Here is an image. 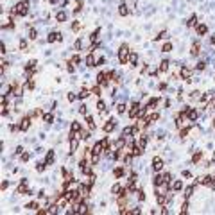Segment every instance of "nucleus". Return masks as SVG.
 <instances>
[{
	"label": "nucleus",
	"mask_w": 215,
	"mask_h": 215,
	"mask_svg": "<svg viewBox=\"0 0 215 215\" xmlns=\"http://www.w3.org/2000/svg\"><path fill=\"white\" fill-rule=\"evenodd\" d=\"M57 22H66V13L65 11H61V13H57Z\"/></svg>",
	"instance_id": "obj_19"
},
{
	"label": "nucleus",
	"mask_w": 215,
	"mask_h": 215,
	"mask_svg": "<svg viewBox=\"0 0 215 215\" xmlns=\"http://www.w3.org/2000/svg\"><path fill=\"white\" fill-rule=\"evenodd\" d=\"M81 138H83V140H88V138H90V133H88V131H81Z\"/></svg>",
	"instance_id": "obj_37"
},
{
	"label": "nucleus",
	"mask_w": 215,
	"mask_h": 215,
	"mask_svg": "<svg viewBox=\"0 0 215 215\" xmlns=\"http://www.w3.org/2000/svg\"><path fill=\"white\" fill-rule=\"evenodd\" d=\"M79 61H81V57H79V56H73V57H72V61H70V63H73V65H77Z\"/></svg>",
	"instance_id": "obj_43"
},
{
	"label": "nucleus",
	"mask_w": 215,
	"mask_h": 215,
	"mask_svg": "<svg viewBox=\"0 0 215 215\" xmlns=\"http://www.w3.org/2000/svg\"><path fill=\"white\" fill-rule=\"evenodd\" d=\"M79 113H81V115H86V106H84V104L79 106Z\"/></svg>",
	"instance_id": "obj_40"
},
{
	"label": "nucleus",
	"mask_w": 215,
	"mask_h": 215,
	"mask_svg": "<svg viewBox=\"0 0 215 215\" xmlns=\"http://www.w3.org/2000/svg\"><path fill=\"white\" fill-rule=\"evenodd\" d=\"M161 50H163V52H170V50H172V45H170V43H165Z\"/></svg>",
	"instance_id": "obj_35"
},
{
	"label": "nucleus",
	"mask_w": 215,
	"mask_h": 215,
	"mask_svg": "<svg viewBox=\"0 0 215 215\" xmlns=\"http://www.w3.org/2000/svg\"><path fill=\"white\" fill-rule=\"evenodd\" d=\"M197 70H204V63H199L197 65Z\"/></svg>",
	"instance_id": "obj_52"
},
{
	"label": "nucleus",
	"mask_w": 215,
	"mask_h": 215,
	"mask_svg": "<svg viewBox=\"0 0 215 215\" xmlns=\"http://www.w3.org/2000/svg\"><path fill=\"white\" fill-rule=\"evenodd\" d=\"M124 145H126V140L124 138H118L117 144H115V149H120V147H124Z\"/></svg>",
	"instance_id": "obj_23"
},
{
	"label": "nucleus",
	"mask_w": 215,
	"mask_h": 215,
	"mask_svg": "<svg viewBox=\"0 0 215 215\" xmlns=\"http://www.w3.org/2000/svg\"><path fill=\"white\" fill-rule=\"evenodd\" d=\"M201 100H203V102H206V100H210V95H208V93H204V95H201Z\"/></svg>",
	"instance_id": "obj_45"
},
{
	"label": "nucleus",
	"mask_w": 215,
	"mask_h": 215,
	"mask_svg": "<svg viewBox=\"0 0 215 215\" xmlns=\"http://www.w3.org/2000/svg\"><path fill=\"white\" fill-rule=\"evenodd\" d=\"M124 136H131V134H134V127H126V129L122 131Z\"/></svg>",
	"instance_id": "obj_18"
},
{
	"label": "nucleus",
	"mask_w": 215,
	"mask_h": 215,
	"mask_svg": "<svg viewBox=\"0 0 215 215\" xmlns=\"http://www.w3.org/2000/svg\"><path fill=\"white\" fill-rule=\"evenodd\" d=\"M88 95H90V91H88V90H81V91H79V99H86Z\"/></svg>",
	"instance_id": "obj_25"
},
{
	"label": "nucleus",
	"mask_w": 215,
	"mask_h": 215,
	"mask_svg": "<svg viewBox=\"0 0 215 215\" xmlns=\"http://www.w3.org/2000/svg\"><path fill=\"white\" fill-rule=\"evenodd\" d=\"M172 188H174V190H176V192H179L181 188H183V183H181V181H174V185H172Z\"/></svg>",
	"instance_id": "obj_22"
},
{
	"label": "nucleus",
	"mask_w": 215,
	"mask_h": 215,
	"mask_svg": "<svg viewBox=\"0 0 215 215\" xmlns=\"http://www.w3.org/2000/svg\"><path fill=\"white\" fill-rule=\"evenodd\" d=\"M213 126H215V120H213Z\"/></svg>",
	"instance_id": "obj_57"
},
{
	"label": "nucleus",
	"mask_w": 215,
	"mask_h": 215,
	"mask_svg": "<svg viewBox=\"0 0 215 215\" xmlns=\"http://www.w3.org/2000/svg\"><path fill=\"white\" fill-rule=\"evenodd\" d=\"M29 38H31V39H36V38H38V32H36L34 29H31V32H29Z\"/></svg>",
	"instance_id": "obj_34"
},
{
	"label": "nucleus",
	"mask_w": 215,
	"mask_h": 215,
	"mask_svg": "<svg viewBox=\"0 0 215 215\" xmlns=\"http://www.w3.org/2000/svg\"><path fill=\"white\" fill-rule=\"evenodd\" d=\"M20 47H22V49H25V47H27V41H23V39H22V41H20Z\"/></svg>",
	"instance_id": "obj_54"
},
{
	"label": "nucleus",
	"mask_w": 215,
	"mask_h": 215,
	"mask_svg": "<svg viewBox=\"0 0 215 215\" xmlns=\"http://www.w3.org/2000/svg\"><path fill=\"white\" fill-rule=\"evenodd\" d=\"M77 131H81V124L79 122H72V134H70V136H75Z\"/></svg>",
	"instance_id": "obj_13"
},
{
	"label": "nucleus",
	"mask_w": 215,
	"mask_h": 215,
	"mask_svg": "<svg viewBox=\"0 0 215 215\" xmlns=\"http://www.w3.org/2000/svg\"><path fill=\"white\" fill-rule=\"evenodd\" d=\"M57 39H59V32H50L49 38H47V41L52 43V41H57Z\"/></svg>",
	"instance_id": "obj_12"
},
{
	"label": "nucleus",
	"mask_w": 215,
	"mask_h": 215,
	"mask_svg": "<svg viewBox=\"0 0 215 215\" xmlns=\"http://www.w3.org/2000/svg\"><path fill=\"white\" fill-rule=\"evenodd\" d=\"M7 186H9V183H7V181H4V183H2V190H5Z\"/></svg>",
	"instance_id": "obj_53"
},
{
	"label": "nucleus",
	"mask_w": 215,
	"mask_h": 215,
	"mask_svg": "<svg viewBox=\"0 0 215 215\" xmlns=\"http://www.w3.org/2000/svg\"><path fill=\"white\" fill-rule=\"evenodd\" d=\"M118 13H120V15H122V16H124V15H127V7H126L124 4H122V5H120V7H118Z\"/></svg>",
	"instance_id": "obj_31"
},
{
	"label": "nucleus",
	"mask_w": 215,
	"mask_h": 215,
	"mask_svg": "<svg viewBox=\"0 0 215 215\" xmlns=\"http://www.w3.org/2000/svg\"><path fill=\"white\" fill-rule=\"evenodd\" d=\"M45 165H47V163H39V165L36 167V170H38V172H43V170H45Z\"/></svg>",
	"instance_id": "obj_39"
},
{
	"label": "nucleus",
	"mask_w": 215,
	"mask_h": 215,
	"mask_svg": "<svg viewBox=\"0 0 215 215\" xmlns=\"http://www.w3.org/2000/svg\"><path fill=\"white\" fill-rule=\"evenodd\" d=\"M152 183L156 185V186H161V185L165 183V178H163V176H156V178L152 179Z\"/></svg>",
	"instance_id": "obj_14"
},
{
	"label": "nucleus",
	"mask_w": 215,
	"mask_h": 215,
	"mask_svg": "<svg viewBox=\"0 0 215 215\" xmlns=\"http://www.w3.org/2000/svg\"><path fill=\"white\" fill-rule=\"evenodd\" d=\"M79 165H81V170H83L84 174H91V167H90V163H88L86 160H83Z\"/></svg>",
	"instance_id": "obj_6"
},
{
	"label": "nucleus",
	"mask_w": 215,
	"mask_h": 215,
	"mask_svg": "<svg viewBox=\"0 0 215 215\" xmlns=\"http://www.w3.org/2000/svg\"><path fill=\"white\" fill-rule=\"evenodd\" d=\"M77 151V136H70V152Z\"/></svg>",
	"instance_id": "obj_9"
},
{
	"label": "nucleus",
	"mask_w": 215,
	"mask_h": 215,
	"mask_svg": "<svg viewBox=\"0 0 215 215\" xmlns=\"http://www.w3.org/2000/svg\"><path fill=\"white\" fill-rule=\"evenodd\" d=\"M206 32H208V25H204V23L197 25V34H199V36H204Z\"/></svg>",
	"instance_id": "obj_10"
},
{
	"label": "nucleus",
	"mask_w": 215,
	"mask_h": 215,
	"mask_svg": "<svg viewBox=\"0 0 215 215\" xmlns=\"http://www.w3.org/2000/svg\"><path fill=\"white\" fill-rule=\"evenodd\" d=\"M212 163H215V154H213V158H212Z\"/></svg>",
	"instance_id": "obj_55"
},
{
	"label": "nucleus",
	"mask_w": 215,
	"mask_h": 215,
	"mask_svg": "<svg viewBox=\"0 0 215 215\" xmlns=\"http://www.w3.org/2000/svg\"><path fill=\"white\" fill-rule=\"evenodd\" d=\"M201 160V152H196L194 154V161H199Z\"/></svg>",
	"instance_id": "obj_47"
},
{
	"label": "nucleus",
	"mask_w": 215,
	"mask_h": 215,
	"mask_svg": "<svg viewBox=\"0 0 215 215\" xmlns=\"http://www.w3.org/2000/svg\"><path fill=\"white\" fill-rule=\"evenodd\" d=\"M179 75L183 77V79H186L188 83L192 81V72H190V68H186V66H181V68H179Z\"/></svg>",
	"instance_id": "obj_3"
},
{
	"label": "nucleus",
	"mask_w": 215,
	"mask_h": 215,
	"mask_svg": "<svg viewBox=\"0 0 215 215\" xmlns=\"http://www.w3.org/2000/svg\"><path fill=\"white\" fill-rule=\"evenodd\" d=\"M117 111H118V113H124V111H126V104H124V102L117 104Z\"/></svg>",
	"instance_id": "obj_28"
},
{
	"label": "nucleus",
	"mask_w": 215,
	"mask_h": 215,
	"mask_svg": "<svg viewBox=\"0 0 215 215\" xmlns=\"http://www.w3.org/2000/svg\"><path fill=\"white\" fill-rule=\"evenodd\" d=\"M99 91H100V88H99V86H95V88H93V90H91V93H95V95H100V93H99Z\"/></svg>",
	"instance_id": "obj_48"
},
{
	"label": "nucleus",
	"mask_w": 215,
	"mask_h": 215,
	"mask_svg": "<svg viewBox=\"0 0 215 215\" xmlns=\"http://www.w3.org/2000/svg\"><path fill=\"white\" fill-rule=\"evenodd\" d=\"M138 199H140V201H144V199H145V196H144V192H142V190H138Z\"/></svg>",
	"instance_id": "obj_46"
},
{
	"label": "nucleus",
	"mask_w": 215,
	"mask_h": 215,
	"mask_svg": "<svg viewBox=\"0 0 215 215\" xmlns=\"http://www.w3.org/2000/svg\"><path fill=\"white\" fill-rule=\"evenodd\" d=\"M186 25H188V27H194V25H197V16H196V15H192L190 18H188Z\"/></svg>",
	"instance_id": "obj_15"
},
{
	"label": "nucleus",
	"mask_w": 215,
	"mask_h": 215,
	"mask_svg": "<svg viewBox=\"0 0 215 215\" xmlns=\"http://www.w3.org/2000/svg\"><path fill=\"white\" fill-rule=\"evenodd\" d=\"M115 127H117V120H115V118H111L110 122H106V124H104V131H106V133H111L113 129H115Z\"/></svg>",
	"instance_id": "obj_5"
},
{
	"label": "nucleus",
	"mask_w": 215,
	"mask_h": 215,
	"mask_svg": "<svg viewBox=\"0 0 215 215\" xmlns=\"http://www.w3.org/2000/svg\"><path fill=\"white\" fill-rule=\"evenodd\" d=\"M212 43H215V36H212Z\"/></svg>",
	"instance_id": "obj_56"
},
{
	"label": "nucleus",
	"mask_w": 215,
	"mask_h": 215,
	"mask_svg": "<svg viewBox=\"0 0 215 215\" xmlns=\"http://www.w3.org/2000/svg\"><path fill=\"white\" fill-rule=\"evenodd\" d=\"M52 161H54V152L50 151L49 154H47V160H45V163H52Z\"/></svg>",
	"instance_id": "obj_26"
},
{
	"label": "nucleus",
	"mask_w": 215,
	"mask_h": 215,
	"mask_svg": "<svg viewBox=\"0 0 215 215\" xmlns=\"http://www.w3.org/2000/svg\"><path fill=\"white\" fill-rule=\"evenodd\" d=\"M186 115H188V118H190L192 122H196V118H197V111H196V110H190V108H188Z\"/></svg>",
	"instance_id": "obj_11"
},
{
	"label": "nucleus",
	"mask_w": 215,
	"mask_h": 215,
	"mask_svg": "<svg viewBox=\"0 0 215 215\" xmlns=\"http://www.w3.org/2000/svg\"><path fill=\"white\" fill-rule=\"evenodd\" d=\"M25 208H29V210H38L39 206H38V203H29V204H27Z\"/></svg>",
	"instance_id": "obj_32"
},
{
	"label": "nucleus",
	"mask_w": 215,
	"mask_h": 215,
	"mask_svg": "<svg viewBox=\"0 0 215 215\" xmlns=\"http://www.w3.org/2000/svg\"><path fill=\"white\" fill-rule=\"evenodd\" d=\"M156 104H158V99H151L149 102H147V110H152V108L156 106Z\"/></svg>",
	"instance_id": "obj_21"
},
{
	"label": "nucleus",
	"mask_w": 215,
	"mask_h": 215,
	"mask_svg": "<svg viewBox=\"0 0 215 215\" xmlns=\"http://www.w3.org/2000/svg\"><path fill=\"white\" fill-rule=\"evenodd\" d=\"M192 192H194V186H188V188H186V190H185V197L188 199V197H190V196H192Z\"/></svg>",
	"instance_id": "obj_30"
},
{
	"label": "nucleus",
	"mask_w": 215,
	"mask_h": 215,
	"mask_svg": "<svg viewBox=\"0 0 215 215\" xmlns=\"http://www.w3.org/2000/svg\"><path fill=\"white\" fill-rule=\"evenodd\" d=\"M167 68H169V61H163V63L160 65V72H165Z\"/></svg>",
	"instance_id": "obj_29"
},
{
	"label": "nucleus",
	"mask_w": 215,
	"mask_h": 215,
	"mask_svg": "<svg viewBox=\"0 0 215 215\" xmlns=\"http://www.w3.org/2000/svg\"><path fill=\"white\" fill-rule=\"evenodd\" d=\"M86 208H88V206H86V204H81V206L77 208L75 212H77V213H86V212H88V210H86Z\"/></svg>",
	"instance_id": "obj_27"
},
{
	"label": "nucleus",
	"mask_w": 215,
	"mask_h": 215,
	"mask_svg": "<svg viewBox=\"0 0 215 215\" xmlns=\"http://www.w3.org/2000/svg\"><path fill=\"white\" fill-rule=\"evenodd\" d=\"M118 59H120V63H126L127 59H129V49H127V45H122V47H120V50H118Z\"/></svg>",
	"instance_id": "obj_2"
},
{
	"label": "nucleus",
	"mask_w": 215,
	"mask_h": 215,
	"mask_svg": "<svg viewBox=\"0 0 215 215\" xmlns=\"http://www.w3.org/2000/svg\"><path fill=\"white\" fill-rule=\"evenodd\" d=\"M160 118V115H158V113H152V115H151V118L149 120H158Z\"/></svg>",
	"instance_id": "obj_49"
},
{
	"label": "nucleus",
	"mask_w": 215,
	"mask_h": 215,
	"mask_svg": "<svg viewBox=\"0 0 215 215\" xmlns=\"http://www.w3.org/2000/svg\"><path fill=\"white\" fill-rule=\"evenodd\" d=\"M97 108H99V111H106V108H104V102L100 100V102L97 104Z\"/></svg>",
	"instance_id": "obj_42"
},
{
	"label": "nucleus",
	"mask_w": 215,
	"mask_h": 215,
	"mask_svg": "<svg viewBox=\"0 0 215 215\" xmlns=\"http://www.w3.org/2000/svg\"><path fill=\"white\" fill-rule=\"evenodd\" d=\"M102 149H106V147H104V144H102V142H97L95 145H93L91 152H95V154H100V152H102Z\"/></svg>",
	"instance_id": "obj_8"
},
{
	"label": "nucleus",
	"mask_w": 215,
	"mask_h": 215,
	"mask_svg": "<svg viewBox=\"0 0 215 215\" xmlns=\"http://www.w3.org/2000/svg\"><path fill=\"white\" fill-rule=\"evenodd\" d=\"M190 97H192V99H197V97H199V91H192Z\"/></svg>",
	"instance_id": "obj_50"
},
{
	"label": "nucleus",
	"mask_w": 215,
	"mask_h": 215,
	"mask_svg": "<svg viewBox=\"0 0 215 215\" xmlns=\"http://www.w3.org/2000/svg\"><path fill=\"white\" fill-rule=\"evenodd\" d=\"M190 54H192V56H197V54H199V45H197V43H196V45H192Z\"/></svg>",
	"instance_id": "obj_24"
},
{
	"label": "nucleus",
	"mask_w": 215,
	"mask_h": 215,
	"mask_svg": "<svg viewBox=\"0 0 215 215\" xmlns=\"http://www.w3.org/2000/svg\"><path fill=\"white\" fill-rule=\"evenodd\" d=\"M152 169L156 170V172H160L161 169H163V160H161L160 156H156V158L152 160Z\"/></svg>",
	"instance_id": "obj_4"
},
{
	"label": "nucleus",
	"mask_w": 215,
	"mask_h": 215,
	"mask_svg": "<svg viewBox=\"0 0 215 215\" xmlns=\"http://www.w3.org/2000/svg\"><path fill=\"white\" fill-rule=\"evenodd\" d=\"M165 38H167V32L163 31V32H160V34H158L156 38H154V39H156V41H158V39H165Z\"/></svg>",
	"instance_id": "obj_36"
},
{
	"label": "nucleus",
	"mask_w": 215,
	"mask_h": 215,
	"mask_svg": "<svg viewBox=\"0 0 215 215\" xmlns=\"http://www.w3.org/2000/svg\"><path fill=\"white\" fill-rule=\"evenodd\" d=\"M129 63H131L133 66H136V63H138V56H136L134 52H131V54H129Z\"/></svg>",
	"instance_id": "obj_16"
},
{
	"label": "nucleus",
	"mask_w": 215,
	"mask_h": 215,
	"mask_svg": "<svg viewBox=\"0 0 215 215\" xmlns=\"http://www.w3.org/2000/svg\"><path fill=\"white\" fill-rule=\"evenodd\" d=\"M43 120H45L47 124H52V122H54V117H52V115H45V117H43Z\"/></svg>",
	"instance_id": "obj_33"
},
{
	"label": "nucleus",
	"mask_w": 215,
	"mask_h": 215,
	"mask_svg": "<svg viewBox=\"0 0 215 215\" xmlns=\"http://www.w3.org/2000/svg\"><path fill=\"white\" fill-rule=\"evenodd\" d=\"M27 7H29V2H27V0H20L13 9H15V13L18 16H23V15H27Z\"/></svg>",
	"instance_id": "obj_1"
},
{
	"label": "nucleus",
	"mask_w": 215,
	"mask_h": 215,
	"mask_svg": "<svg viewBox=\"0 0 215 215\" xmlns=\"http://www.w3.org/2000/svg\"><path fill=\"white\" fill-rule=\"evenodd\" d=\"M113 174H115V178H122L124 176V169L122 167H117V169L113 170Z\"/></svg>",
	"instance_id": "obj_17"
},
{
	"label": "nucleus",
	"mask_w": 215,
	"mask_h": 215,
	"mask_svg": "<svg viewBox=\"0 0 215 215\" xmlns=\"http://www.w3.org/2000/svg\"><path fill=\"white\" fill-rule=\"evenodd\" d=\"M111 192H113V194H118V192H120V185H118V183H117V185H113Z\"/></svg>",
	"instance_id": "obj_38"
},
{
	"label": "nucleus",
	"mask_w": 215,
	"mask_h": 215,
	"mask_svg": "<svg viewBox=\"0 0 215 215\" xmlns=\"http://www.w3.org/2000/svg\"><path fill=\"white\" fill-rule=\"evenodd\" d=\"M95 63H97V61H93V56H91V54H90V56L86 57V65H88V66H97Z\"/></svg>",
	"instance_id": "obj_20"
},
{
	"label": "nucleus",
	"mask_w": 215,
	"mask_h": 215,
	"mask_svg": "<svg viewBox=\"0 0 215 215\" xmlns=\"http://www.w3.org/2000/svg\"><path fill=\"white\" fill-rule=\"evenodd\" d=\"M29 126H31V120L25 117V118L22 120V122H20V126H18V127H20V131H27V129H29Z\"/></svg>",
	"instance_id": "obj_7"
},
{
	"label": "nucleus",
	"mask_w": 215,
	"mask_h": 215,
	"mask_svg": "<svg viewBox=\"0 0 215 215\" xmlns=\"http://www.w3.org/2000/svg\"><path fill=\"white\" fill-rule=\"evenodd\" d=\"M124 163L126 165H131V154H127V156L124 158Z\"/></svg>",
	"instance_id": "obj_41"
},
{
	"label": "nucleus",
	"mask_w": 215,
	"mask_h": 215,
	"mask_svg": "<svg viewBox=\"0 0 215 215\" xmlns=\"http://www.w3.org/2000/svg\"><path fill=\"white\" fill-rule=\"evenodd\" d=\"M72 29H73V31H77V29H79V23H77V22H73V23H72Z\"/></svg>",
	"instance_id": "obj_51"
},
{
	"label": "nucleus",
	"mask_w": 215,
	"mask_h": 215,
	"mask_svg": "<svg viewBox=\"0 0 215 215\" xmlns=\"http://www.w3.org/2000/svg\"><path fill=\"white\" fill-rule=\"evenodd\" d=\"M75 99H77V95H75V93H68V100H70V102H73Z\"/></svg>",
	"instance_id": "obj_44"
}]
</instances>
